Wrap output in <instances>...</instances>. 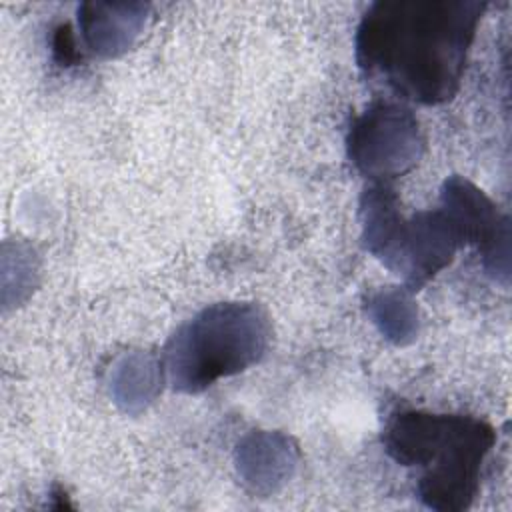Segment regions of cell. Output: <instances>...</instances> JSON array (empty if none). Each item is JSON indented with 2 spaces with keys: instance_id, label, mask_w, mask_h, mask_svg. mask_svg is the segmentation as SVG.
Instances as JSON below:
<instances>
[{
  "instance_id": "6da1fadb",
  "label": "cell",
  "mask_w": 512,
  "mask_h": 512,
  "mask_svg": "<svg viewBox=\"0 0 512 512\" xmlns=\"http://www.w3.org/2000/svg\"><path fill=\"white\" fill-rule=\"evenodd\" d=\"M484 6L470 0L374 2L356 30L358 68L402 100L442 104L460 86Z\"/></svg>"
},
{
  "instance_id": "7a4b0ae2",
  "label": "cell",
  "mask_w": 512,
  "mask_h": 512,
  "mask_svg": "<svg viewBox=\"0 0 512 512\" xmlns=\"http://www.w3.org/2000/svg\"><path fill=\"white\" fill-rule=\"evenodd\" d=\"M382 440L394 462L422 470L416 494L426 508L438 512H460L472 504L482 466L496 444L484 420L422 410L392 414Z\"/></svg>"
},
{
  "instance_id": "3957f363",
  "label": "cell",
  "mask_w": 512,
  "mask_h": 512,
  "mask_svg": "<svg viewBox=\"0 0 512 512\" xmlns=\"http://www.w3.org/2000/svg\"><path fill=\"white\" fill-rule=\"evenodd\" d=\"M270 332L268 314L254 302L210 304L170 336L162 360L166 378L176 392L198 394L258 364Z\"/></svg>"
},
{
  "instance_id": "277c9868",
  "label": "cell",
  "mask_w": 512,
  "mask_h": 512,
  "mask_svg": "<svg viewBox=\"0 0 512 512\" xmlns=\"http://www.w3.org/2000/svg\"><path fill=\"white\" fill-rule=\"evenodd\" d=\"M360 218L366 250L400 276L408 290H418L434 278L462 246L452 218L442 208L404 218L388 184H370L364 190Z\"/></svg>"
},
{
  "instance_id": "5b68a950",
  "label": "cell",
  "mask_w": 512,
  "mask_h": 512,
  "mask_svg": "<svg viewBox=\"0 0 512 512\" xmlns=\"http://www.w3.org/2000/svg\"><path fill=\"white\" fill-rule=\"evenodd\" d=\"M346 148L360 174L388 184L418 164L424 136L408 106L378 100L350 124Z\"/></svg>"
},
{
  "instance_id": "8992f818",
  "label": "cell",
  "mask_w": 512,
  "mask_h": 512,
  "mask_svg": "<svg viewBox=\"0 0 512 512\" xmlns=\"http://www.w3.org/2000/svg\"><path fill=\"white\" fill-rule=\"evenodd\" d=\"M440 208L452 218L462 246L474 244L484 258V268L494 278L510 276V222L496 204L472 182L450 176L440 194Z\"/></svg>"
},
{
  "instance_id": "52a82bcc",
  "label": "cell",
  "mask_w": 512,
  "mask_h": 512,
  "mask_svg": "<svg viewBox=\"0 0 512 512\" xmlns=\"http://www.w3.org/2000/svg\"><path fill=\"white\" fill-rule=\"evenodd\" d=\"M148 4L142 2H84L78 8V26L84 46L102 58L128 50L146 24Z\"/></svg>"
},
{
  "instance_id": "ba28073f",
  "label": "cell",
  "mask_w": 512,
  "mask_h": 512,
  "mask_svg": "<svg viewBox=\"0 0 512 512\" xmlns=\"http://www.w3.org/2000/svg\"><path fill=\"white\" fill-rule=\"evenodd\" d=\"M296 462V446L280 432H252L236 448L238 476L258 494H272L286 484Z\"/></svg>"
},
{
  "instance_id": "9c48e42d",
  "label": "cell",
  "mask_w": 512,
  "mask_h": 512,
  "mask_svg": "<svg viewBox=\"0 0 512 512\" xmlns=\"http://www.w3.org/2000/svg\"><path fill=\"white\" fill-rule=\"evenodd\" d=\"M164 364L144 352H130L122 356L110 372V392L114 402L130 412L138 414L154 400L164 376Z\"/></svg>"
},
{
  "instance_id": "30bf717a",
  "label": "cell",
  "mask_w": 512,
  "mask_h": 512,
  "mask_svg": "<svg viewBox=\"0 0 512 512\" xmlns=\"http://www.w3.org/2000/svg\"><path fill=\"white\" fill-rule=\"evenodd\" d=\"M368 316L384 338L402 346L418 332V308L408 288H382L368 300Z\"/></svg>"
},
{
  "instance_id": "8fae6325",
  "label": "cell",
  "mask_w": 512,
  "mask_h": 512,
  "mask_svg": "<svg viewBox=\"0 0 512 512\" xmlns=\"http://www.w3.org/2000/svg\"><path fill=\"white\" fill-rule=\"evenodd\" d=\"M54 54L56 58L62 62V64H70L78 58V52H76V42H74V36L70 32V26L64 24L56 30V36H54Z\"/></svg>"
}]
</instances>
